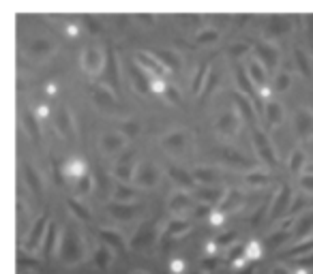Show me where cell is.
<instances>
[{
	"instance_id": "6da1fadb",
	"label": "cell",
	"mask_w": 313,
	"mask_h": 274,
	"mask_svg": "<svg viewBox=\"0 0 313 274\" xmlns=\"http://www.w3.org/2000/svg\"><path fill=\"white\" fill-rule=\"evenodd\" d=\"M60 257L65 263H77L82 261L84 257V246H82V240H79L77 231H67L60 240Z\"/></svg>"
},
{
	"instance_id": "7a4b0ae2",
	"label": "cell",
	"mask_w": 313,
	"mask_h": 274,
	"mask_svg": "<svg viewBox=\"0 0 313 274\" xmlns=\"http://www.w3.org/2000/svg\"><path fill=\"white\" fill-rule=\"evenodd\" d=\"M133 182L138 184L140 189L155 187V184L159 182V169L152 165V163H148V161H142V163H138V167H135Z\"/></svg>"
},
{
	"instance_id": "3957f363",
	"label": "cell",
	"mask_w": 313,
	"mask_h": 274,
	"mask_svg": "<svg viewBox=\"0 0 313 274\" xmlns=\"http://www.w3.org/2000/svg\"><path fill=\"white\" fill-rule=\"evenodd\" d=\"M45 225H47V214H41V216H39V219L35 221L33 227H30L26 240H24V248H26L28 253L37 251V248L45 242V238H43V236H45Z\"/></svg>"
},
{
	"instance_id": "277c9868",
	"label": "cell",
	"mask_w": 313,
	"mask_h": 274,
	"mask_svg": "<svg viewBox=\"0 0 313 274\" xmlns=\"http://www.w3.org/2000/svg\"><path fill=\"white\" fill-rule=\"evenodd\" d=\"M253 146L255 150H258V155L262 157V161H266L268 165H277V157L275 152H272L270 144H268V137L264 135V131H260V128H253Z\"/></svg>"
},
{
	"instance_id": "5b68a950",
	"label": "cell",
	"mask_w": 313,
	"mask_h": 274,
	"mask_svg": "<svg viewBox=\"0 0 313 274\" xmlns=\"http://www.w3.org/2000/svg\"><path fill=\"white\" fill-rule=\"evenodd\" d=\"M103 67H106V56H103L97 47H88L84 52V69L90 75H97Z\"/></svg>"
},
{
	"instance_id": "8992f818",
	"label": "cell",
	"mask_w": 313,
	"mask_h": 274,
	"mask_svg": "<svg viewBox=\"0 0 313 274\" xmlns=\"http://www.w3.org/2000/svg\"><path fill=\"white\" fill-rule=\"evenodd\" d=\"M296 131H298L302 140H311L313 137V114L309 109L296 111Z\"/></svg>"
},
{
	"instance_id": "52a82bcc",
	"label": "cell",
	"mask_w": 313,
	"mask_h": 274,
	"mask_svg": "<svg viewBox=\"0 0 313 274\" xmlns=\"http://www.w3.org/2000/svg\"><path fill=\"white\" fill-rule=\"evenodd\" d=\"M125 148V137L120 133H106L101 137V150L103 155H118Z\"/></svg>"
},
{
	"instance_id": "ba28073f",
	"label": "cell",
	"mask_w": 313,
	"mask_h": 274,
	"mask_svg": "<svg viewBox=\"0 0 313 274\" xmlns=\"http://www.w3.org/2000/svg\"><path fill=\"white\" fill-rule=\"evenodd\" d=\"M290 199H292V191H290L287 184H283L281 191H279V195H277V199L272 201V206H270V219H279V216L285 212V208H287V204H290Z\"/></svg>"
},
{
	"instance_id": "9c48e42d",
	"label": "cell",
	"mask_w": 313,
	"mask_h": 274,
	"mask_svg": "<svg viewBox=\"0 0 313 274\" xmlns=\"http://www.w3.org/2000/svg\"><path fill=\"white\" fill-rule=\"evenodd\" d=\"M234 77H236V82L240 86V90H243V94L245 96H251V99H255V101L260 103V96L253 92V84H251V79H249V71H245L240 64H236V67H234Z\"/></svg>"
},
{
	"instance_id": "30bf717a",
	"label": "cell",
	"mask_w": 313,
	"mask_h": 274,
	"mask_svg": "<svg viewBox=\"0 0 313 274\" xmlns=\"http://www.w3.org/2000/svg\"><path fill=\"white\" fill-rule=\"evenodd\" d=\"M255 50H258L260 58L266 62V69H268V71H275L277 62H279V56H277V50H275V47H272L270 43H258V45H255Z\"/></svg>"
},
{
	"instance_id": "8fae6325",
	"label": "cell",
	"mask_w": 313,
	"mask_h": 274,
	"mask_svg": "<svg viewBox=\"0 0 313 274\" xmlns=\"http://www.w3.org/2000/svg\"><path fill=\"white\" fill-rule=\"evenodd\" d=\"M240 120H238V116L234 114V111H230V114H223L221 118H219V131L223 133V135H228V137H232V135H236L238 133V124Z\"/></svg>"
},
{
	"instance_id": "7c38bea8",
	"label": "cell",
	"mask_w": 313,
	"mask_h": 274,
	"mask_svg": "<svg viewBox=\"0 0 313 274\" xmlns=\"http://www.w3.org/2000/svg\"><path fill=\"white\" fill-rule=\"evenodd\" d=\"M24 178H26V184L30 187V191H35L37 195H41V193H43V182H41V176H39V172L33 165L24 163Z\"/></svg>"
},
{
	"instance_id": "4fadbf2b",
	"label": "cell",
	"mask_w": 313,
	"mask_h": 274,
	"mask_svg": "<svg viewBox=\"0 0 313 274\" xmlns=\"http://www.w3.org/2000/svg\"><path fill=\"white\" fill-rule=\"evenodd\" d=\"M127 69H129V75H131V82L135 86V90H140L142 94H146L148 92V79H146V75H144V71L140 67H135L133 62L127 64Z\"/></svg>"
},
{
	"instance_id": "5bb4252c",
	"label": "cell",
	"mask_w": 313,
	"mask_h": 274,
	"mask_svg": "<svg viewBox=\"0 0 313 274\" xmlns=\"http://www.w3.org/2000/svg\"><path fill=\"white\" fill-rule=\"evenodd\" d=\"M138 62L142 64V67H146L148 71H152L155 75H159V77L165 75V67L155 58V56H148L146 52H140V54H138Z\"/></svg>"
},
{
	"instance_id": "9a60e30c",
	"label": "cell",
	"mask_w": 313,
	"mask_h": 274,
	"mask_svg": "<svg viewBox=\"0 0 313 274\" xmlns=\"http://www.w3.org/2000/svg\"><path fill=\"white\" fill-rule=\"evenodd\" d=\"M155 58L161 62L165 69H172V71H178V69H180V60H178V56H176L174 52L157 50V52H155Z\"/></svg>"
},
{
	"instance_id": "2e32d148",
	"label": "cell",
	"mask_w": 313,
	"mask_h": 274,
	"mask_svg": "<svg viewBox=\"0 0 313 274\" xmlns=\"http://www.w3.org/2000/svg\"><path fill=\"white\" fill-rule=\"evenodd\" d=\"M106 77L110 79L112 88H118V71H116V58H114V52L108 50V56H106Z\"/></svg>"
},
{
	"instance_id": "e0dca14e",
	"label": "cell",
	"mask_w": 313,
	"mask_h": 274,
	"mask_svg": "<svg viewBox=\"0 0 313 274\" xmlns=\"http://www.w3.org/2000/svg\"><path fill=\"white\" fill-rule=\"evenodd\" d=\"M24 126H26L28 135L39 144L41 142V131H39V124H37V116L33 111H24Z\"/></svg>"
},
{
	"instance_id": "ac0fdd59",
	"label": "cell",
	"mask_w": 313,
	"mask_h": 274,
	"mask_svg": "<svg viewBox=\"0 0 313 274\" xmlns=\"http://www.w3.org/2000/svg\"><path fill=\"white\" fill-rule=\"evenodd\" d=\"M99 236H101L103 242H108L110 246L118 248V251H123V248H125V240H123V236H120L118 231H114V229H101V231H99Z\"/></svg>"
},
{
	"instance_id": "d6986e66",
	"label": "cell",
	"mask_w": 313,
	"mask_h": 274,
	"mask_svg": "<svg viewBox=\"0 0 313 274\" xmlns=\"http://www.w3.org/2000/svg\"><path fill=\"white\" fill-rule=\"evenodd\" d=\"M264 114H266V120H268L270 124H279L281 120H283V109H281V103H277V101L266 103Z\"/></svg>"
},
{
	"instance_id": "ffe728a7",
	"label": "cell",
	"mask_w": 313,
	"mask_h": 274,
	"mask_svg": "<svg viewBox=\"0 0 313 274\" xmlns=\"http://www.w3.org/2000/svg\"><path fill=\"white\" fill-rule=\"evenodd\" d=\"M92 96H94V101L99 103V105H108V107H112L116 103V96H114V92H110L106 86H99V88H94L92 90Z\"/></svg>"
},
{
	"instance_id": "44dd1931",
	"label": "cell",
	"mask_w": 313,
	"mask_h": 274,
	"mask_svg": "<svg viewBox=\"0 0 313 274\" xmlns=\"http://www.w3.org/2000/svg\"><path fill=\"white\" fill-rule=\"evenodd\" d=\"M184 133L182 131H176V133H172V135H167L165 140H163V146L167 148V150H172V152H178V150H182L184 148Z\"/></svg>"
},
{
	"instance_id": "7402d4cb",
	"label": "cell",
	"mask_w": 313,
	"mask_h": 274,
	"mask_svg": "<svg viewBox=\"0 0 313 274\" xmlns=\"http://www.w3.org/2000/svg\"><path fill=\"white\" fill-rule=\"evenodd\" d=\"M170 176L180 184V187H193V182H195L193 176L187 174V172H184V169H180V167H176V165L170 167Z\"/></svg>"
},
{
	"instance_id": "603a6c76",
	"label": "cell",
	"mask_w": 313,
	"mask_h": 274,
	"mask_svg": "<svg viewBox=\"0 0 313 274\" xmlns=\"http://www.w3.org/2000/svg\"><path fill=\"white\" fill-rule=\"evenodd\" d=\"M249 77H251L260 88H266V73H264L262 64L258 60H253L251 64H249Z\"/></svg>"
},
{
	"instance_id": "cb8c5ba5",
	"label": "cell",
	"mask_w": 313,
	"mask_h": 274,
	"mask_svg": "<svg viewBox=\"0 0 313 274\" xmlns=\"http://www.w3.org/2000/svg\"><path fill=\"white\" fill-rule=\"evenodd\" d=\"M110 212L116 216V219H131L135 214V206L131 204H110Z\"/></svg>"
},
{
	"instance_id": "d4e9b609",
	"label": "cell",
	"mask_w": 313,
	"mask_h": 274,
	"mask_svg": "<svg viewBox=\"0 0 313 274\" xmlns=\"http://www.w3.org/2000/svg\"><path fill=\"white\" fill-rule=\"evenodd\" d=\"M221 157L226 159V161H230V163L240 165V167H251V165H253L251 161H247L243 155H238L236 150H230V148H223V150H221Z\"/></svg>"
},
{
	"instance_id": "484cf974",
	"label": "cell",
	"mask_w": 313,
	"mask_h": 274,
	"mask_svg": "<svg viewBox=\"0 0 313 274\" xmlns=\"http://www.w3.org/2000/svg\"><path fill=\"white\" fill-rule=\"evenodd\" d=\"M243 201V197H240V193H236V191H228L226 193V197H223V201H221V206H219V210L221 212H228V210H234V208Z\"/></svg>"
},
{
	"instance_id": "4316f807",
	"label": "cell",
	"mask_w": 313,
	"mask_h": 274,
	"mask_svg": "<svg viewBox=\"0 0 313 274\" xmlns=\"http://www.w3.org/2000/svg\"><path fill=\"white\" fill-rule=\"evenodd\" d=\"M232 96H234V103L238 105L240 114L245 116V120H253V109H251V103L247 101V96L245 94H238V92H234Z\"/></svg>"
},
{
	"instance_id": "83f0119b",
	"label": "cell",
	"mask_w": 313,
	"mask_h": 274,
	"mask_svg": "<svg viewBox=\"0 0 313 274\" xmlns=\"http://www.w3.org/2000/svg\"><path fill=\"white\" fill-rule=\"evenodd\" d=\"M197 197L204 199L206 204H215V201H223L226 193L221 189H202V191H197Z\"/></svg>"
},
{
	"instance_id": "f1b7e54d",
	"label": "cell",
	"mask_w": 313,
	"mask_h": 274,
	"mask_svg": "<svg viewBox=\"0 0 313 274\" xmlns=\"http://www.w3.org/2000/svg\"><path fill=\"white\" fill-rule=\"evenodd\" d=\"M309 231H313V212L304 214L298 221V227H296V238H304Z\"/></svg>"
},
{
	"instance_id": "f546056e",
	"label": "cell",
	"mask_w": 313,
	"mask_h": 274,
	"mask_svg": "<svg viewBox=\"0 0 313 274\" xmlns=\"http://www.w3.org/2000/svg\"><path fill=\"white\" fill-rule=\"evenodd\" d=\"M311 251H313V238L311 240H304V242L296 244V246H292L290 251L285 253V257H302V255H307Z\"/></svg>"
},
{
	"instance_id": "4dcf8cb0",
	"label": "cell",
	"mask_w": 313,
	"mask_h": 274,
	"mask_svg": "<svg viewBox=\"0 0 313 274\" xmlns=\"http://www.w3.org/2000/svg\"><path fill=\"white\" fill-rule=\"evenodd\" d=\"M67 206H69V210L73 212L79 221H90V212H88L77 199H69V201H67Z\"/></svg>"
},
{
	"instance_id": "1f68e13d",
	"label": "cell",
	"mask_w": 313,
	"mask_h": 274,
	"mask_svg": "<svg viewBox=\"0 0 313 274\" xmlns=\"http://www.w3.org/2000/svg\"><path fill=\"white\" fill-rule=\"evenodd\" d=\"M133 174H135V169L131 165V161L129 159H123V163L116 167V176H118V178H123V180H131Z\"/></svg>"
},
{
	"instance_id": "d6a6232c",
	"label": "cell",
	"mask_w": 313,
	"mask_h": 274,
	"mask_svg": "<svg viewBox=\"0 0 313 274\" xmlns=\"http://www.w3.org/2000/svg\"><path fill=\"white\" fill-rule=\"evenodd\" d=\"M191 227H189V223L187 221H182V219H176L170 223V227H167V233L170 236H184Z\"/></svg>"
},
{
	"instance_id": "836d02e7",
	"label": "cell",
	"mask_w": 313,
	"mask_h": 274,
	"mask_svg": "<svg viewBox=\"0 0 313 274\" xmlns=\"http://www.w3.org/2000/svg\"><path fill=\"white\" fill-rule=\"evenodd\" d=\"M94 261H97L99 268H108L110 261H112V255L106 246H97L94 248Z\"/></svg>"
},
{
	"instance_id": "e575fe53",
	"label": "cell",
	"mask_w": 313,
	"mask_h": 274,
	"mask_svg": "<svg viewBox=\"0 0 313 274\" xmlns=\"http://www.w3.org/2000/svg\"><path fill=\"white\" fill-rule=\"evenodd\" d=\"M116 201H120V204H131V201L135 199V191L129 189V187H120L118 184V189H116Z\"/></svg>"
},
{
	"instance_id": "d590c367",
	"label": "cell",
	"mask_w": 313,
	"mask_h": 274,
	"mask_svg": "<svg viewBox=\"0 0 313 274\" xmlns=\"http://www.w3.org/2000/svg\"><path fill=\"white\" fill-rule=\"evenodd\" d=\"M189 204H191V199H189V195H184V193H176L170 199L172 210H184V208H189Z\"/></svg>"
},
{
	"instance_id": "8d00e7d4",
	"label": "cell",
	"mask_w": 313,
	"mask_h": 274,
	"mask_svg": "<svg viewBox=\"0 0 313 274\" xmlns=\"http://www.w3.org/2000/svg\"><path fill=\"white\" fill-rule=\"evenodd\" d=\"M245 182L249 184V187H266V184L270 182V178L266 174H247Z\"/></svg>"
},
{
	"instance_id": "74e56055",
	"label": "cell",
	"mask_w": 313,
	"mask_h": 274,
	"mask_svg": "<svg viewBox=\"0 0 313 274\" xmlns=\"http://www.w3.org/2000/svg\"><path fill=\"white\" fill-rule=\"evenodd\" d=\"M206 73H208V64L202 62V64H199V69H197V75H195V79H193V88H191V90H193L195 94L204 88V77H206Z\"/></svg>"
},
{
	"instance_id": "f35d334b",
	"label": "cell",
	"mask_w": 313,
	"mask_h": 274,
	"mask_svg": "<svg viewBox=\"0 0 313 274\" xmlns=\"http://www.w3.org/2000/svg\"><path fill=\"white\" fill-rule=\"evenodd\" d=\"M296 60H298V67H300V71H302V75L304 77H311V64H309V60H307V56H304V52L300 50V47H296Z\"/></svg>"
},
{
	"instance_id": "ab89813d",
	"label": "cell",
	"mask_w": 313,
	"mask_h": 274,
	"mask_svg": "<svg viewBox=\"0 0 313 274\" xmlns=\"http://www.w3.org/2000/svg\"><path fill=\"white\" fill-rule=\"evenodd\" d=\"M193 178L199 182H217V176L213 169H206V167H197L193 172Z\"/></svg>"
},
{
	"instance_id": "60d3db41",
	"label": "cell",
	"mask_w": 313,
	"mask_h": 274,
	"mask_svg": "<svg viewBox=\"0 0 313 274\" xmlns=\"http://www.w3.org/2000/svg\"><path fill=\"white\" fill-rule=\"evenodd\" d=\"M290 84H292V77H290V73H285V71H281L275 77V90H279V92H285L287 88H290Z\"/></svg>"
},
{
	"instance_id": "b9f144b4",
	"label": "cell",
	"mask_w": 313,
	"mask_h": 274,
	"mask_svg": "<svg viewBox=\"0 0 313 274\" xmlns=\"http://www.w3.org/2000/svg\"><path fill=\"white\" fill-rule=\"evenodd\" d=\"M302 163H304V155H302L300 150H294L292 152V159H290V172L298 174L300 169H302Z\"/></svg>"
},
{
	"instance_id": "7bdbcfd3",
	"label": "cell",
	"mask_w": 313,
	"mask_h": 274,
	"mask_svg": "<svg viewBox=\"0 0 313 274\" xmlns=\"http://www.w3.org/2000/svg\"><path fill=\"white\" fill-rule=\"evenodd\" d=\"M52 50H54L52 43L43 41V39H39V41H33V43H30V52H35V54H50Z\"/></svg>"
},
{
	"instance_id": "ee69618b",
	"label": "cell",
	"mask_w": 313,
	"mask_h": 274,
	"mask_svg": "<svg viewBox=\"0 0 313 274\" xmlns=\"http://www.w3.org/2000/svg\"><path fill=\"white\" fill-rule=\"evenodd\" d=\"M54 242H56V225L52 223V227L47 229V238H45V257H50V255H52Z\"/></svg>"
},
{
	"instance_id": "f6af8a7d",
	"label": "cell",
	"mask_w": 313,
	"mask_h": 274,
	"mask_svg": "<svg viewBox=\"0 0 313 274\" xmlns=\"http://www.w3.org/2000/svg\"><path fill=\"white\" fill-rule=\"evenodd\" d=\"M215 84H217V73H215V71H211V73H208V82L204 84L202 101H206V96H211V94H213V90H215Z\"/></svg>"
},
{
	"instance_id": "bcb514c9",
	"label": "cell",
	"mask_w": 313,
	"mask_h": 274,
	"mask_svg": "<svg viewBox=\"0 0 313 274\" xmlns=\"http://www.w3.org/2000/svg\"><path fill=\"white\" fill-rule=\"evenodd\" d=\"M270 214V197H266V201H264V204H262V208H260V210L258 212H255L253 214V219H251V225H258L262 219H264V214Z\"/></svg>"
},
{
	"instance_id": "7dc6e473",
	"label": "cell",
	"mask_w": 313,
	"mask_h": 274,
	"mask_svg": "<svg viewBox=\"0 0 313 274\" xmlns=\"http://www.w3.org/2000/svg\"><path fill=\"white\" fill-rule=\"evenodd\" d=\"M58 120H60V128H62V133H65V135H69V133H73V131H71V116L67 114V111H65V109H62V111H60V116H58Z\"/></svg>"
},
{
	"instance_id": "c3c4849f",
	"label": "cell",
	"mask_w": 313,
	"mask_h": 274,
	"mask_svg": "<svg viewBox=\"0 0 313 274\" xmlns=\"http://www.w3.org/2000/svg\"><path fill=\"white\" fill-rule=\"evenodd\" d=\"M92 189V178H90V176H82V178H79V184H77V191L79 193H82V195H86V193L88 191H90Z\"/></svg>"
},
{
	"instance_id": "681fc988",
	"label": "cell",
	"mask_w": 313,
	"mask_h": 274,
	"mask_svg": "<svg viewBox=\"0 0 313 274\" xmlns=\"http://www.w3.org/2000/svg\"><path fill=\"white\" fill-rule=\"evenodd\" d=\"M245 253H247V248L245 246H234V248H232V251H230V255H228V261L230 263H234V261H238V257H245Z\"/></svg>"
},
{
	"instance_id": "f907efd6",
	"label": "cell",
	"mask_w": 313,
	"mask_h": 274,
	"mask_svg": "<svg viewBox=\"0 0 313 274\" xmlns=\"http://www.w3.org/2000/svg\"><path fill=\"white\" fill-rule=\"evenodd\" d=\"M217 39V32L215 30H204V32H199V37H197V41L199 43H211Z\"/></svg>"
},
{
	"instance_id": "816d5d0a",
	"label": "cell",
	"mask_w": 313,
	"mask_h": 274,
	"mask_svg": "<svg viewBox=\"0 0 313 274\" xmlns=\"http://www.w3.org/2000/svg\"><path fill=\"white\" fill-rule=\"evenodd\" d=\"M300 187H302L304 191H313V174L302 176V178H300Z\"/></svg>"
},
{
	"instance_id": "f5cc1de1",
	"label": "cell",
	"mask_w": 313,
	"mask_h": 274,
	"mask_svg": "<svg viewBox=\"0 0 313 274\" xmlns=\"http://www.w3.org/2000/svg\"><path fill=\"white\" fill-rule=\"evenodd\" d=\"M165 96H167L170 101H174V103H178V101H180V94L176 92V88H174V86H167V88H165Z\"/></svg>"
},
{
	"instance_id": "db71d44e",
	"label": "cell",
	"mask_w": 313,
	"mask_h": 274,
	"mask_svg": "<svg viewBox=\"0 0 313 274\" xmlns=\"http://www.w3.org/2000/svg\"><path fill=\"white\" fill-rule=\"evenodd\" d=\"M232 240H236V231H228V233H223V236H221L219 240H217V242H219V244L223 246V244H230Z\"/></svg>"
},
{
	"instance_id": "11a10c76",
	"label": "cell",
	"mask_w": 313,
	"mask_h": 274,
	"mask_svg": "<svg viewBox=\"0 0 313 274\" xmlns=\"http://www.w3.org/2000/svg\"><path fill=\"white\" fill-rule=\"evenodd\" d=\"M296 265H298V268H307V265H313V255L302 257V259H298V261H296Z\"/></svg>"
},
{
	"instance_id": "9f6ffc18",
	"label": "cell",
	"mask_w": 313,
	"mask_h": 274,
	"mask_svg": "<svg viewBox=\"0 0 313 274\" xmlns=\"http://www.w3.org/2000/svg\"><path fill=\"white\" fill-rule=\"evenodd\" d=\"M290 28V24H279V22H275L270 26V30H275V35H279V32H283V30H287Z\"/></svg>"
},
{
	"instance_id": "6f0895ef",
	"label": "cell",
	"mask_w": 313,
	"mask_h": 274,
	"mask_svg": "<svg viewBox=\"0 0 313 274\" xmlns=\"http://www.w3.org/2000/svg\"><path fill=\"white\" fill-rule=\"evenodd\" d=\"M249 50V45H234V47H232V54H234V56H240V54H245Z\"/></svg>"
},
{
	"instance_id": "680465c9",
	"label": "cell",
	"mask_w": 313,
	"mask_h": 274,
	"mask_svg": "<svg viewBox=\"0 0 313 274\" xmlns=\"http://www.w3.org/2000/svg\"><path fill=\"white\" fill-rule=\"evenodd\" d=\"M270 274H292V270H290V268H285V265H275Z\"/></svg>"
},
{
	"instance_id": "91938a15",
	"label": "cell",
	"mask_w": 313,
	"mask_h": 274,
	"mask_svg": "<svg viewBox=\"0 0 313 274\" xmlns=\"http://www.w3.org/2000/svg\"><path fill=\"white\" fill-rule=\"evenodd\" d=\"M195 214H197V216H204V214L208 216V214H211V208H208V204H206V206H199V210H197Z\"/></svg>"
},
{
	"instance_id": "94428289",
	"label": "cell",
	"mask_w": 313,
	"mask_h": 274,
	"mask_svg": "<svg viewBox=\"0 0 313 274\" xmlns=\"http://www.w3.org/2000/svg\"><path fill=\"white\" fill-rule=\"evenodd\" d=\"M253 270H255V263H251V265H247V268H245L243 272H238V274H253Z\"/></svg>"
},
{
	"instance_id": "6125c7cd",
	"label": "cell",
	"mask_w": 313,
	"mask_h": 274,
	"mask_svg": "<svg viewBox=\"0 0 313 274\" xmlns=\"http://www.w3.org/2000/svg\"><path fill=\"white\" fill-rule=\"evenodd\" d=\"M172 270H174V272H180V270H182V261H174V263H172Z\"/></svg>"
},
{
	"instance_id": "be15d7a7",
	"label": "cell",
	"mask_w": 313,
	"mask_h": 274,
	"mask_svg": "<svg viewBox=\"0 0 313 274\" xmlns=\"http://www.w3.org/2000/svg\"><path fill=\"white\" fill-rule=\"evenodd\" d=\"M204 268H215V259H208V261H204Z\"/></svg>"
},
{
	"instance_id": "e7e4bbea",
	"label": "cell",
	"mask_w": 313,
	"mask_h": 274,
	"mask_svg": "<svg viewBox=\"0 0 313 274\" xmlns=\"http://www.w3.org/2000/svg\"><path fill=\"white\" fill-rule=\"evenodd\" d=\"M307 174H313V165H309V167H307Z\"/></svg>"
},
{
	"instance_id": "03108f58",
	"label": "cell",
	"mask_w": 313,
	"mask_h": 274,
	"mask_svg": "<svg viewBox=\"0 0 313 274\" xmlns=\"http://www.w3.org/2000/svg\"><path fill=\"white\" fill-rule=\"evenodd\" d=\"M133 274H146V272H133Z\"/></svg>"
}]
</instances>
